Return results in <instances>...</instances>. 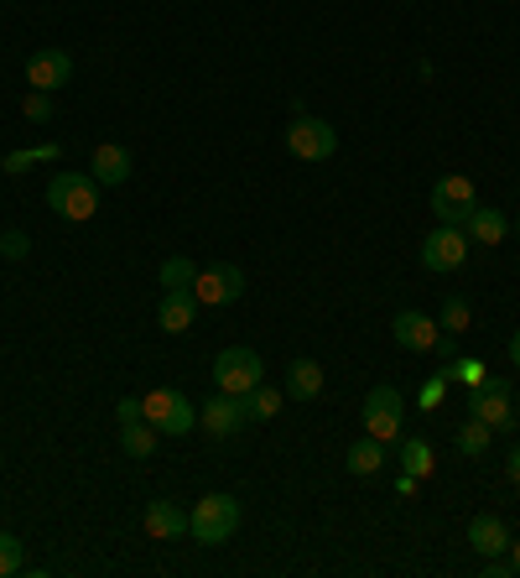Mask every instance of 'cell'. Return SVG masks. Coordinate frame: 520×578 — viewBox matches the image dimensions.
Segmentation results:
<instances>
[{
	"label": "cell",
	"instance_id": "ac0fdd59",
	"mask_svg": "<svg viewBox=\"0 0 520 578\" xmlns=\"http://www.w3.org/2000/svg\"><path fill=\"white\" fill-rule=\"evenodd\" d=\"M292 402H312L323 391V365L318 360H292L286 365V385H282Z\"/></svg>",
	"mask_w": 520,
	"mask_h": 578
},
{
	"label": "cell",
	"instance_id": "30bf717a",
	"mask_svg": "<svg viewBox=\"0 0 520 578\" xmlns=\"http://www.w3.org/2000/svg\"><path fill=\"white\" fill-rule=\"evenodd\" d=\"M463 261H469V230L437 224V230H432V235L422 241V266H426V271L448 276V271H458Z\"/></svg>",
	"mask_w": 520,
	"mask_h": 578
},
{
	"label": "cell",
	"instance_id": "2e32d148",
	"mask_svg": "<svg viewBox=\"0 0 520 578\" xmlns=\"http://www.w3.org/2000/svg\"><path fill=\"white\" fill-rule=\"evenodd\" d=\"M193 318H198V297L193 292H162V303H157V329L162 334H188Z\"/></svg>",
	"mask_w": 520,
	"mask_h": 578
},
{
	"label": "cell",
	"instance_id": "9a60e30c",
	"mask_svg": "<svg viewBox=\"0 0 520 578\" xmlns=\"http://www.w3.org/2000/svg\"><path fill=\"white\" fill-rule=\"evenodd\" d=\"M141 527L151 542H177V537H188V511L177 501H146Z\"/></svg>",
	"mask_w": 520,
	"mask_h": 578
},
{
	"label": "cell",
	"instance_id": "44dd1931",
	"mask_svg": "<svg viewBox=\"0 0 520 578\" xmlns=\"http://www.w3.org/2000/svg\"><path fill=\"white\" fill-rule=\"evenodd\" d=\"M463 230H469V241H473V245H499L505 235H510V219L499 214V209H484V204H479V209L469 214V224H463Z\"/></svg>",
	"mask_w": 520,
	"mask_h": 578
},
{
	"label": "cell",
	"instance_id": "484cf974",
	"mask_svg": "<svg viewBox=\"0 0 520 578\" xmlns=\"http://www.w3.org/2000/svg\"><path fill=\"white\" fill-rule=\"evenodd\" d=\"M490 438H495V433H490L479 417H469V422L458 428V454H463V458H479L484 448H490Z\"/></svg>",
	"mask_w": 520,
	"mask_h": 578
},
{
	"label": "cell",
	"instance_id": "e575fe53",
	"mask_svg": "<svg viewBox=\"0 0 520 578\" xmlns=\"http://www.w3.org/2000/svg\"><path fill=\"white\" fill-rule=\"evenodd\" d=\"M505 475H510V484H520V443L510 448V458H505Z\"/></svg>",
	"mask_w": 520,
	"mask_h": 578
},
{
	"label": "cell",
	"instance_id": "52a82bcc",
	"mask_svg": "<svg viewBox=\"0 0 520 578\" xmlns=\"http://www.w3.org/2000/svg\"><path fill=\"white\" fill-rule=\"evenodd\" d=\"M473 209H479V193H473V183L463 172H443V177L432 183V214H437V224L463 230Z\"/></svg>",
	"mask_w": 520,
	"mask_h": 578
},
{
	"label": "cell",
	"instance_id": "f1b7e54d",
	"mask_svg": "<svg viewBox=\"0 0 520 578\" xmlns=\"http://www.w3.org/2000/svg\"><path fill=\"white\" fill-rule=\"evenodd\" d=\"M26 557H22V537H11V531H0V578L22 574Z\"/></svg>",
	"mask_w": 520,
	"mask_h": 578
},
{
	"label": "cell",
	"instance_id": "9c48e42d",
	"mask_svg": "<svg viewBox=\"0 0 520 578\" xmlns=\"http://www.w3.org/2000/svg\"><path fill=\"white\" fill-rule=\"evenodd\" d=\"M193 297H198V308H230V303H239V297H245V271H239L235 261L198 266Z\"/></svg>",
	"mask_w": 520,
	"mask_h": 578
},
{
	"label": "cell",
	"instance_id": "3957f363",
	"mask_svg": "<svg viewBox=\"0 0 520 578\" xmlns=\"http://www.w3.org/2000/svg\"><path fill=\"white\" fill-rule=\"evenodd\" d=\"M141 417L157 428L162 438H188L198 428V407H193L183 391H172V385H151L141 396Z\"/></svg>",
	"mask_w": 520,
	"mask_h": 578
},
{
	"label": "cell",
	"instance_id": "f35d334b",
	"mask_svg": "<svg viewBox=\"0 0 520 578\" xmlns=\"http://www.w3.org/2000/svg\"><path fill=\"white\" fill-rule=\"evenodd\" d=\"M516 241H520V214H516Z\"/></svg>",
	"mask_w": 520,
	"mask_h": 578
},
{
	"label": "cell",
	"instance_id": "8992f818",
	"mask_svg": "<svg viewBox=\"0 0 520 578\" xmlns=\"http://www.w3.org/2000/svg\"><path fill=\"white\" fill-rule=\"evenodd\" d=\"M364 433L370 438H380L385 448L401 438V428H406V396L396 391V385H370V396H364Z\"/></svg>",
	"mask_w": 520,
	"mask_h": 578
},
{
	"label": "cell",
	"instance_id": "277c9868",
	"mask_svg": "<svg viewBox=\"0 0 520 578\" xmlns=\"http://www.w3.org/2000/svg\"><path fill=\"white\" fill-rule=\"evenodd\" d=\"M469 417H479L490 433H516V396H510V381L505 376H484L469 396Z\"/></svg>",
	"mask_w": 520,
	"mask_h": 578
},
{
	"label": "cell",
	"instance_id": "83f0119b",
	"mask_svg": "<svg viewBox=\"0 0 520 578\" xmlns=\"http://www.w3.org/2000/svg\"><path fill=\"white\" fill-rule=\"evenodd\" d=\"M443 376H448V381H458V385H479V381H484V360H473V355H458V360L443 365Z\"/></svg>",
	"mask_w": 520,
	"mask_h": 578
},
{
	"label": "cell",
	"instance_id": "603a6c76",
	"mask_svg": "<svg viewBox=\"0 0 520 578\" xmlns=\"http://www.w3.org/2000/svg\"><path fill=\"white\" fill-rule=\"evenodd\" d=\"M157 428H151V422H120V448H125V454L131 458H151L157 454Z\"/></svg>",
	"mask_w": 520,
	"mask_h": 578
},
{
	"label": "cell",
	"instance_id": "74e56055",
	"mask_svg": "<svg viewBox=\"0 0 520 578\" xmlns=\"http://www.w3.org/2000/svg\"><path fill=\"white\" fill-rule=\"evenodd\" d=\"M510 563H516V574H520V537L510 542Z\"/></svg>",
	"mask_w": 520,
	"mask_h": 578
},
{
	"label": "cell",
	"instance_id": "d6a6232c",
	"mask_svg": "<svg viewBox=\"0 0 520 578\" xmlns=\"http://www.w3.org/2000/svg\"><path fill=\"white\" fill-rule=\"evenodd\" d=\"M432 355L448 365V360H458V334H437V344H432Z\"/></svg>",
	"mask_w": 520,
	"mask_h": 578
},
{
	"label": "cell",
	"instance_id": "ab89813d",
	"mask_svg": "<svg viewBox=\"0 0 520 578\" xmlns=\"http://www.w3.org/2000/svg\"><path fill=\"white\" fill-rule=\"evenodd\" d=\"M0 469H5V458H0Z\"/></svg>",
	"mask_w": 520,
	"mask_h": 578
},
{
	"label": "cell",
	"instance_id": "7a4b0ae2",
	"mask_svg": "<svg viewBox=\"0 0 520 578\" xmlns=\"http://www.w3.org/2000/svg\"><path fill=\"white\" fill-rule=\"evenodd\" d=\"M48 209L58 219H69V224H84V219L99 214V183L89 172H52L48 183Z\"/></svg>",
	"mask_w": 520,
	"mask_h": 578
},
{
	"label": "cell",
	"instance_id": "4316f807",
	"mask_svg": "<svg viewBox=\"0 0 520 578\" xmlns=\"http://www.w3.org/2000/svg\"><path fill=\"white\" fill-rule=\"evenodd\" d=\"M63 157V146L48 142V146H32V151H5V172H26L32 162H58Z\"/></svg>",
	"mask_w": 520,
	"mask_h": 578
},
{
	"label": "cell",
	"instance_id": "ffe728a7",
	"mask_svg": "<svg viewBox=\"0 0 520 578\" xmlns=\"http://www.w3.org/2000/svg\"><path fill=\"white\" fill-rule=\"evenodd\" d=\"M344 469H349V475H359V480H370V475H380V469H385V443L364 433V438L355 443V448L344 454Z\"/></svg>",
	"mask_w": 520,
	"mask_h": 578
},
{
	"label": "cell",
	"instance_id": "d590c367",
	"mask_svg": "<svg viewBox=\"0 0 520 578\" xmlns=\"http://www.w3.org/2000/svg\"><path fill=\"white\" fill-rule=\"evenodd\" d=\"M411 490H417V475H406V469H401V480H396V495H411Z\"/></svg>",
	"mask_w": 520,
	"mask_h": 578
},
{
	"label": "cell",
	"instance_id": "7c38bea8",
	"mask_svg": "<svg viewBox=\"0 0 520 578\" xmlns=\"http://www.w3.org/2000/svg\"><path fill=\"white\" fill-rule=\"evenodd\" d=\"M437 318H426V313H417V308H406V313H396L391 318V339L401 344L406 355H432V344H437Z\"/></svg>",
	"mask_w": 520,
	"mask_h": 578
},
{
	"label": "cell",
	"instance_id": "8d00e7d4",
	"mask_svg": "<svg viewBox=\"0 0 520 578\" xmlns=\"http://www.w3.org/2000/svg\"><path fill=\"white\" fill-rule=\"evenodd\" d=\"M510 365H516V370H520V329H516V334H510Z\"/></svg>",
	"mask_w": 520,
	"mask_h": 578
},
{
	"label": "cell",
	"instance_id": "d4e9b609",
	"mask_svg": "<svg viewBox=\"0 0 520 578\" xmlns=\"http://www.w3.org/2000/svg\"><path fill=\"white\" fill-rule=\"evenodd\" d=\"M469 318H473L469 297L448 292V297H443V308H437V329H443V334H469Z\"/></svg>",
	"mask_w": 520,
	"mask_h": 578
},
{
	"label": "cell",
	"instance_id": "1f68e13d",
	"mask_svg": "<svg viewBox=\"0 0 520 578\" xmlns=\"http://www.w3.org/2000/svg\"><path fill=\"white\" fill-rule=\"evenodd\" d=\"M443 396H448V376L437 370L432 381H422V391H417V402H422V411H426V407H443Z\"/></svg>",
	"mask_w": 520,
	"mask_h": 578
},
{
	"label": "cell",
	"instance_id": "4fadbf2b",
	"mask_svg": "<svg viewBox=\"0 0 520 578\" xmlns=\"http://www.w3.org/2000/svg\"><path fill=\"white\" fill-rule=\"evenodd\" d=\"M198 428L209 438H235L245 428V402L239 396H224V391H213V402L198 407Z\"/></svg>",
	"mask_w": 520,
	"mask_h": 578
},
{
	"label": "cell",
	"instance_id": "836d02e7",
	"mask_svg": "<svg viewBox=\"0 0 520 578\" xmlns=\"http://www.w3.org/2000/svg\"><path fill=\"white\" fill-rule=\"evenodd\" d=\"M115 417H120V422H146V417H141V396H125V402L115 407Z\"/></svg>",
	"mask_w": 520,
	"mask_h": 578
},
{
	"label": "cell",
	"instance_id": "d6986e66",
	"mask_svg": "<svg viewBox=\"0 0 520 578\" xmlns=\"http://www.w3.org/2000/svg\"><path fill=\"white\" fill-rule=\"evenodd\" d=\"M396 458H401L406 475H417V480H432V469H437V454H432V443L426 438H396Z\"/></svg>",
	"mask_w": 520,
	"mask_h": 578
},
{
	"label": "cell",
	"instance_id": "5bb4252c",
	"mask_svg": "<svg viewBox=\"0 0 520 578\" xmlns=\"http://www.w3.org/2000/svg\"><path fill=\"white\" fill-rule=\"evenodd\" d=\"M89 177H95L99 188H120V183H131V172H136V157L125 151V146L115 142H99L95 146V157H89Z\"/></svg>",
	"mask_w": 520,
	"mask_h": 578
},
{
	"label": "cell",
	"instance_id": "cb8c5ba5",
	"mask_svg": "<svg viewBox=\"0 0 520 578\" xmlns=\"http://www.w3.org/2000/svg\"><path fill=\"white\" fill-rule=\"evenodd\" d=\"M157 276H162V292H193V282H198V261H193V256H166Z\"/></svg>",
	"mask_w": 520,
	"mask_h": 578
},
{
	"label": "cell",
	"instance_id": "8fae6325",
	"mask_svg": "<svg viewBox=\"0 0 520 578\" xmlns=\"http://www.w3.org/2000/svg\"><path fill=\"white\" fill-rule=\"evenodd\" d=\"M69 78H73V58L63 48H42V52L26 58V84L42 89V95H58Z\"/></svg>",
	"mask_w": 520,
	"mask_h": 578
},
{
	"label": "cell",
	"instance_id": "4dcf8cb0",
	"mask_svg": "<svg viewBox=\"0 0 520 578\" xmlns=\"http://www.w3.org/2000/svg\"><path fill=\"white\" fill-rule=\"evenodd\" d=\"M22 115H26L32 125H48V121H52V95L32 89V95H26V104H22Z\"/></svg>",
	"mask_w": 520,
	"mask_h": 578
},
{
	"label": "cell",
	"instance_id": "e0dca14e",
	"mask_svg": "<svg viewBox=\"0 0 520 578\" xmlns=\"http://www.w3.org/2000/svg\"><path fill=\"white\" fill-rule=\"evenodd\" d=\"M469 548L479 557L510 553V527H505L499 516H490V511H484V516H473V521H469Z\"/></svg>",
	"mask_w": 520,
	"mask_h": 578
},
{
	"label": "cell",
	"instance_id": "7402d4cb",
	"mask_svg": "<svg viewBox=\"0 0 520 578\" xmlns=\"http://www.w3.org/2000/svg\"><path fill=\"white\" fill-rule=\"evenodd\" d=\"M282 396L286 391H276V385H265L260 381L256 391H245L239 402H245V422H271L276 411H282Z\"/></svg>",
	"mask_w": 520,
	"mask_h": 578
},
{
	"label": "cell",
	"instance_id": "ba28073f",
	"mask_svg": "<svg viewBox=\"0 0 520 578\" xmlns=\"http://www.w3.org/2000/svg\"><path fill=\"white\" fill-rule=\"evenodd\" d=\"M286 151L297 157V162H329L333 151H338V131L329 121H318V115H297V121L286 125Z\"/></svg>",
	"mask_w": 520,
	"mask_h": 578
},
{
	"label": "cell",
	"instance_id": "f546056e",
	"mask_svg": "<svg viewBox=\"0 0 520 578\" xmlns=\"http://www.w3.org/2000/svg\"><path fill=\"white\" fill-rule=\"evenodd\" d=\"M0 256H5V261H26V256H32V235H26V230H5V235H0Z\"/></svg>",
	"mask_w": 520,
	"mask_h": 578
},
{
	"label": "cell",
	"instance_id": "5b68a950",
	"mask_svg": "<svg viewBox=\"0 0 520 578\" xmlns=\"http://www.w3.org/2000/svg\"><path fill=\"white\" fill-rule=\"evenodd\" d=\"M260 376H265V365L250 344H230V349H219V360H213V391H224V396H245V391H256Z\"/></svg>",
	"mask_w": 520,
	"mask_h": 578
},
{
	"label": "cell",
	"instance_id": "6da1fadb",
	"mask_svg": "<svg viewBox=\"0 0 520 578\" xmlns=\"http://www.w3.org/2000/svg\"><path fill=\"white\" fill-rule=\"evenodd\" d=\"M235 531H239V501L224 495V490L203 495V501L188 511V537L198 548H224Z\"/></svg>",
	"mask_w": 520,
	"mask_h": 578
}]
</instances>
